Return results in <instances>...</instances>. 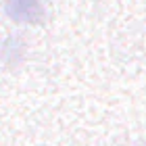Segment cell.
Returning a JSON list of instances; mask_svg holds the SVG:
<instances>
[{
    "instance_id": "6da1fadb",
    "label": "cell",
    "mask_w": 146,
    "mask_h": 146,
    "mask_svg": "<svg viewBox=\"0 0 146 146\" xmlns=\"http://www.w3.org/2000/svg\"><path fill=\"white\" fill-rule=\"evenodd\" d=\"M4 11L15 23H40L44 19L42 0H4Z\"/></svg>"
}]
</instances>
